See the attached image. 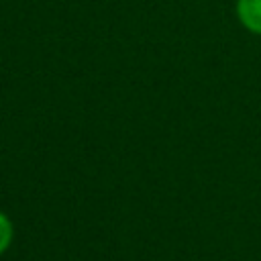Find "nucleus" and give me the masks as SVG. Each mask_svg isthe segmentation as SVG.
Masks as SVG:
<instances>
[{
  "label": "nucleus",
  "mask_w": 261,
  "mask_h": 261,
  "mask_svg": "<svg viewBox=\"0 0 261 261\" xmlns=\"http://www.w3.org/2000/svg\"><path fill=\"white\" fill-rule=\"evenodd\" d=\"M12 237H14L12 222H10V218L0 210V255L6 253V249H8L10 243H12Z\"/></svg>",
  "instance_id": "obj_2"
},
{
  "label": "nucleus",
  "mask_w": 261,
  "mask_h": 261,
  "mask_svg": "<svg viewBox=\"0 0 261 261\" xmlns=\"http://www.w3.org/2000/svg\"><path fill=\"white\" fill-rule=\"evenodd\" d=\"M237 16L247 31L261 35V0H237Z\"/></svg>",
  "instance_id": "obj_1"
}]
</instances>
